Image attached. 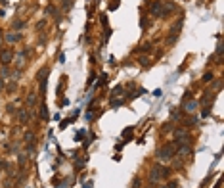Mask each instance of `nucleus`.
Returning <instances> with one entry per match:
<instances>
[{
    "instance_id": "nucleus-1",
    "label": "nucleus",
    "mask_w": 224,
    "mask_h": 188,
    "mask_svg": "<svg viewBox=\"0 0 224 188\" xmlns=\"http://www.w3.org/2000/svg\"><path fill=\"white\" fill-rule=\"evenodd\" d=\"M174 150H176V146L174 144H165V146H161L159 150H157V157H159L161 161H169L170 157H173V154H174Z\"/></svg>"
},
{
    "instance_id": "nucleus-2",
    "label": "nucleus",
    "mask_w": 224,
    "mask_h": 188,
    "mask_svg": "<svg viewBox=\"0 0 224 188\" xmlns=\"http://www.w3.org/2000/svg\"><path fill=\"white\" fill-rule=\"evenodd\" d=\"M161 177H169V169H167V167H153V169H151V173H150V179L153 180V182H155V180H159Z\"/></svg>"
},
{
    "instance_id": "nucleus-3",
    "label": "nucleus",
    "mask_w": 224,
    "mask_h": 188,
    "mask_svg": "<svg viewBox=\"0 0 224 188\" xmlns=\"http://www.w3.org/2000/svg\"><path fill=\"white\" fill-rule=\"evenodd\" d=\"M48 73H50V69L48 67H44L40 71V73H38V81H40V92L42 94H44V90H46V81H48Z\"/></svg>"
},
{
    "instance_id": "nucleus-4",
    "label": "nucleus",
    "mask_w": 224,
    "mask_h": 188,
    "mask_svg": "<svg viewBox=\"0 0 224 188\" xmlns=\"http://www.w3.org/2000/svg\"><path fill=\"white\" fill-rule=\"evenodd\" d=\"M12 58H14V52L12 50H4L2 54H0V62H2L4 65H8L10 62H12Z\"/></svg>"
},
{
    "instance_id": "nucleus-5",
    "label": "nucleus",
    "mask_w": 224,
    "mask_h": 188,
    "mask_svg": "<svg viewBox=\"0 0 224 188\" xmlns=\"http://www.w3.org/2000/svg\"><path fill=\"white\" fill-rule=\"evenodd\" d=\"M161 8H163L161 2H153V4H151V14L155 15V17H161Z\"/></svg>"
},
{
    "instance_id": "nucleus-6",
    "label": "nucleus",
    "mask_w": 224,
    "mask_h": 188,
    "mask_svg": "<svg viewBox=\"0 0 224 188\" xmlns=\"http://www.w3.org/2000/svg\"><path fill=\"white\" fill-rule=\"evenodd\" d=\"M6 41L8 42H17V41H21V35H19V33H8V35H6Z\"/></svg>"
},
{
    "instance_id": "nucleus-7",
    "label": "nucleus",
    "mask_w": 224,
    "mask_h": 188,
    "mask_svg": "<svg viewBox=\"0 0 224 188\" xmlns=\"http://www.w3.org/2000/svg\"><path fill=\"white\" fill-rule=\"evenodd\" d=\"M195 108H197V102H195V100L186 102V106H184V110H186L188 113H193V111H195Z\"/></svg>"
},
{
    "instance_id": "nucleus-8",
    "label": "nucleus",
    "mask_w": 224,
    "mask_h": 188,
    "mask_svg": "<svg viewBox=\"0 0 224 188\" xmlns=\"http://www.w3.org/2000/svg\"><path fill=\"white\" fill-rule=\"evenodd\" d=\"M19 121H21V123H27L29 121V111H25V110L19 111Z\"/></svg>"
},
{
    "instance_id": "nucleus-9",
    "label": "nucleus",
    "mask_w": 224,
    "mask_h": 188,
    "mask_svg": "<svg viewBox=\"0 0 224 188\" xmlns=\"http://www.w3.org/2000/svg\"><path fill=\"white\" fill-rule=\"evenodd\" d=\"M111 96L117 98V96H123V87H115L113 90H111Z\"/></svg>"
},
{
    "instance_id": "nucleus-10",
    "label": "nucleus",
    "mask_w": 224,
    "mask_h": 188,
    "mask_svg": "<svg viewBox=\"0 0 224 188\" xmlns=\"http://www.w3.org/2000/svg\"><path fill=\"white\" fill-rule=\"evenodd\" d=\"M40 117L42 119H48V117H50V115H48V108H46L44 104L40 106Z\"/></svg>"
},
{
    "instance_id": "nucleus-11",
    "label": "nucleus",
    "mask_w": 224,
    "mask_h": 188,
    "mask_svg": "<svg viewBox=\"0 0 224 188\" xmlns=\"http://www.w3.org/2000/svg\"><path fill=\"white\" fill-rule=\"evenodd\" d=\"M71 6H73V0H63V4H61V8L67 12V10H71Z\"/></svg>"
},
{
    "instance_id": "nucleus-12",
    "label": "nucleus",
    "mask_w": 224,
    "mask_h": 188,
    "mask_svg": "<svg viewBox=\"0 0 224 188\" xmlns=\"http://www.w3.org/2000/svg\"><path fill=\"white\" fill-rule=\"evenodd\" d=\"M25 142H27V144H33V142H35V134H33V133H27V134H25Z\"/></svg>"
},
{
    "instance_id": "nucleus-13",
    "label": "nucleus",
    "mask_w": 224,
    "mask_h": 188,
    "mask_svg": "<svg viewBox=\"0 0 224 188\" xmlns=\"http://www.w3.org/2000/svg\"><path fill=\"white\" fill-rule=\"evenodd\" d=\"M195 125H197V117H190L186 121V127H195Z\"/></svg>"
},
{
    "instance_id": "nucleus-14",
    "label": "nucleus",
    "mask_w": 224,
    "mask_h": 188,
    "mask_svg": "<svg viewBox=\"0 0 224 188\" xmlns=\"http://www.w3.org/2000/svg\"><path fill=\"white\" fill-rule=\"evenodd\" d=\"M132 131H134L132 127H127V129H125V131H123V136H125V138H128V136H130V133H132Z\"/></svg>"
},
{
    "instance_id": "nucleus-15",
    "label": "nucleus",
    "mask_w": 224,
    "mask_h": 188,
    "mask_svg": "<svg viewBox=\"0 0 224 188\" xmlns=\"http://www.w3.org/2000/svg\"><path fill=\"white\" fill-rule=\"evenodd\" d=\"M209 81H213V73H205V75H203V83H209Z\"/></svg>"
},
{
    "instance_id": "nucleus-16",
    "label": "nucleus",
    "mask_w": 224,
    "mask_h": 188,
    "mask_svg": "<svg viewBox=\"0 0 224 188\" xmlns=\"http://www.w3.org/2000/svg\"><path fill=\"white\" fill-rule=\"evenodd\" d=\"M209 113H211V108H209V106H205L203 111H201V115H203V117H209Z\"/></svg>"
},
{
    "instance_id": "nucleus-17",
    "label": "nucleus",
    "mask_w": 224,
    "mask_h": 188,
    "mask_svg": "<svg viewBox=\"0 0 224 188\" xmlns=\"http://www.w3.org/2000/svg\"><path fill=\"white\" fill-rule=\"evenodd\" d=\"M123 102H125V100H121V98H119V100H113V102H111V108H117V106H123Z\"/></svg>"
},
{
    "instance_id": "nucleus-18",
    "label": "nucleus",
    "mask_w": 224,
    "mask_h": 188,
    "mask_svg": "<svg viewBox=\"0 0 224 188\" xmlns=\"http://www.w3.org/2000/svg\"><path fill=\"white\" fill-rule=\"evenodd\" d=\"M27 104H29V106H33V104H35V94H29V98H27Z\"/></svg>"
},
{
    "instance_id": "nucleus-19",
    "label": "nucleus",
    "mask_w": 224,
    "mask_h": 188,
    "mask_svg": "<svg viewBox=\"0 0 224 188\" xmlns=\"http://www.w3.org/2000/svg\"><path fill=\"white\" fill-rule=\"evenodd\" d=\"M209 102H211V98H209V94H205V96H203V98H201V104H205V106H207V104H209Z\"/></svg>"
},
{
    "instance_id": "nucleus-20",
    "label": "nucleus",
    "mask_w": 224,
    "mask_h": 188,
    "mask_svg": "<svg viewBox=\"0 0 224 188\" xmlns=\"http://www.w3.org/2000/svg\"><path fill=\"white\" fill-rule=\"evenodd\" d=\"M19 165H25V154H19Z\"/></svg>"
},
{
    "instance_id": "nucleus-21",
    "label": "nucleus",
    "mask_w": 224,
    "mask_h": 188,
    "mask_svg": "<svg viewBox=\"0 0 224 188\" xmlns=\"http://www.w3.org/2000/svg\"><path fill=\"white\" fill-rule=\"evenodd\" d=\"M14 27L15 29H21L23 27V21H19V19H17V21H14Z\"/></svg>"
},
{
    "instance_id": "nucleus-22",
    "label": "nucleus",
    "mask_w": 224,
    "mask_h": 188,
    "mask_svg": "<svg viewBox=\"0 0 224 188\" xmlns=\"http://www.w3.org/2000/svg\"><path fill=\"white\" fill-rule=\"evenodd\" d=\"M140 64H142L144 67H146V65H150V64H147V58H140Z\"/></svg>"
},
{
    "instance_id": "nucleus-23",
    "label": "nucleus",
    "mask_w": 224,
    "mask_h": 188,
    "mask_svg": "<svg viewBox=\"0 0 224 188\" xmlns=\"http://www.w3.org/2000/svg\"><path fill=\"white\" fill-rule=\"evenodd\" d=\"M86 119H88V121L94 119V113H92V111H86Z\"/></svg>"
},
{
    "instance_id": "nucleus-24",
    "label": "nucleus",
    "mask_w": 224,
    "mask_h": 188,
    "mask_svg": "<svg viewBox=\"0 0 224 188\" xmlns=\"http://www.w3.org/2000/svg\"><path fill=\"white\" fill-rule=\"evenodd\" d=\"M132 188H140V180H138V179L132 182Z\"/></svg>"
},
{
    "instance_id": "nucleus-25",
    "label": "nucleus",
    "mask_w": 224,
    "mask_h": 188,
    "mask_svg": "<svg viewBox=\"0 0 224 188\" xmlns=\"http://www.w3.org/2000/svg\"><path fill=\"white\" fill-rule=\"evenodd\" d=\"M94 79H96V75L92 73V75H90V79H88V85H92V83H94Z\"/></svg>"
},
{
    "instance_id": "nucleus-26",
    "label": "nucleus",
    "mask_w": 224,
    "mask_h": 188,
    "mask_svg": "<svg viewBox=\"0 0 224 188\" xmlns=\"http://www.w3.org/2000/svg\"><path fill=\"white\" fill-rule=\"evenodd\" d=\"M8 111H10V113H15V108H14L12 104H10V106H8Z\"/></svg>"
},
{
    "instance_id": "nucleus-27",
    "label": "nucleus",
    "mask_w": 224,
    "mask_h": 188,
    "mask_svg": "<svg viewBox=\"0 0 224 188\" xmlns=\"http://www.w3.org/2000/svg\"><path fill=\"white\" fill-rule=\"evenodd\" d=\"M82 188H92V180H88V182H84V186Z\"/></svg>"
}]
</instances>
